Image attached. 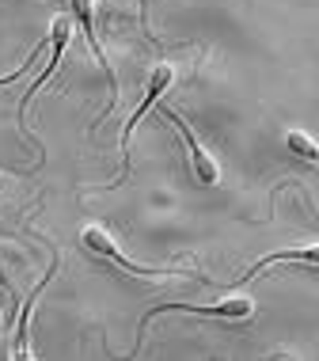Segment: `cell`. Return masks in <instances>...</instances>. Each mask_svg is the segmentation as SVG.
<instances>
[{
	"instance_id": "cell-2",
	"label": "cell",
	"mask_w": 319,
	"mask_h": 361,
	"mask_svg": "<svg viewBox=\"0 0 319 361\" xmlns=\"http://www.w3.org/2000/svg\"><path fill=\"white\" fill-rule=\"evenodd\" d=\"M175 84V65H152V73H149V84H144V99H141V106L130 114V122L122 126V171L130 168V137H133V126H137L144 114L152 111V106L160 103V95H168V87Z\"/></svg>"
},
{
	"instance_id": "cell-10",
	"label": "cell",
	"mask_w": 319,
	"mask_h": 361,
	"mask_svg": "<svg viewBox=\"0 0 319 361\" xmlns=\"http://www.w3.org/2000/svg\"><path fill=\"white\" fill-rule=\"evenodd\" d=\"M137 8H141V19H144V27H149V0H137Z\"/></svg>"
},
{
	"instance_id": "cell-8",
	"label": "cell",
	"mask_w": 319,
	"mask_h": 361,
	"mask_svg": "<svg viewBox=\"0 0 319 361\" xmlns=\"http://www.w3.org/2000/svg\"><path fill=\"white\" fill-rule=\"evenodd\" d=\"M285 145H289V152H296L304 164H315V160H319V145L308 137L304 130H289V133H285Z\"/></svg>"
},
{
	"instance_id": "cell-6",
	"label": "cell",
	"mask_w": 319,
	"mask_h": 361,
	"mask_svg": "<svg viewBox=\"0 0 319 361\" xmlns=\"http://www.w3.org/2000/svg\"><path fill=\"white\" fill-rule=\"evenodd\" d=\"M69 38H73V19H69V16H57L54 23H50V46H54V54H50V65H46V73L38 76V80H35L31 87H27V95L19 99V122L27 118V103H31L35 95L42 92V84L50 80V76H54V69L61 65V54H65V46H69Z\"/></svg>"
},
{
	"instance_id": "cell-5",
	"label": "cell",
	"mask_w": 319,
	"mask_h": 361,
	"mask_svg": "<svg viewBox=\"0 0 319 361\" xmlns=\"http://www.w3.org/2000/svg\"><path fill=\"white\" fill-rule=\"evenodd\" d=\"M163 114H168V122H171V126H179L182 141H187V149H190V168H194L198 183H201V187H217V183H220V168H217V160H213V156L206 152V145L194 137V130H190V126L182 122L179 114L171 111V106H163Z\"/></svg>"
},
{
	"instance_id": "cell-7",
	"label": "cell",
	"mask_w": 319,
	"mask_h": 361,
	"mask_svg": "<svg viewBox=\"0 0 319 361\" xmlns=\"http://www.w3.org/2000/svg\"><path fill=\"white\" fill-rule=\"evenodd\" d=\"M285 259H296V262H304V267H315V262H319V247H301V251H277V255H266V259H258L255 267L247 270L244 281L258 278V274H263V270L270 267V262H285Z\"/></svg>"
},
{
	"instance_id": "cell-11",
	"label": "cell",
	"mask_w": 319,
	"mask_h": 361,
	"mask_svg": "<svg viewBox=\"0 0 319 361\" xmlns=\"http://www.w3.org/2000/svg\"><path fill=\"white\" fill-rule=\"evenodd\" d=\"M0 281H4V278H0Z\"/></svg>"
},
{
	"instance_id": "cell-9",
	"label": "cell",
	"mask_w": 319,
	"mask_h": 361,
	"mask_svg": "<svg viewBox=\"0 0 319 361\" xmlns=\"http://www.w3.org/2000/svg\"><path fill=\"white\" fill-rule=\"evenodd\" d=\"M42 50H46V38H42V42H38V46H35V54H31V61H35V57H38V54H42ZM31 61H27V65H31ZM27 65H15V73H4V76H0V87H8V84H15V80H19V76H23V73H27Z\"/></svg>"
},
{
	"instance_id": "cell-4",
	"label": "cell",
	"mask_w": 319,
	"mask_h": 361,
	"mask_svg": "<svg viewBox=\"0 0 319 361\" xmlns=\"http://www.w3.org/2000/svg\"><path fill=\"white\" fill-rule=\"evenodd\" d=\"M152 312H190V316H209V319H251L255 316V300L244 297V293H236V297H225V300H217V305H163V308H152ZM149 316H144V324H149Z\"/></svg>"
},
{
	"instance_id": "cell-3",
	"label": "cell",
	"mask_w": 319,
	"mask_h": 361,
	"mask_svg": "<svg viewBox=\"0 0 319 361\" xmlns=\"http://www.w3.org/2000/svg\"><path fill=\"white\" fill-rule=\"evenodd\" d=\"M65 4L73 8V16H76V27L84 31V42L92 46V54H95V61L106 69V76H111V92H114V99H118V76H114V65H111V57H106V50L99 46V35H95V12H99V0H65ZM111 99V106H114Z\"/></svg>"
},
{
	"instance_id": "cell-1",
	"label": "cell",
	"mask_w": 319,
	"mask_h": 361,
	"mask_svg": "<svg viewBox=\"0 0 319 361\" xmlns=\"http://www.w3.org/2000/svg\"><path fill=\"white\" fill-rule=\"evenodd\" d=\"M80 240H84V247H88L92 255H99V259H111L118 270H125V274H137V278H175L171 270H163V267H137V262H130V259L122 255V247L114 243V236L103 228V224H88Z\"/></svg>"
}]
</instances>
